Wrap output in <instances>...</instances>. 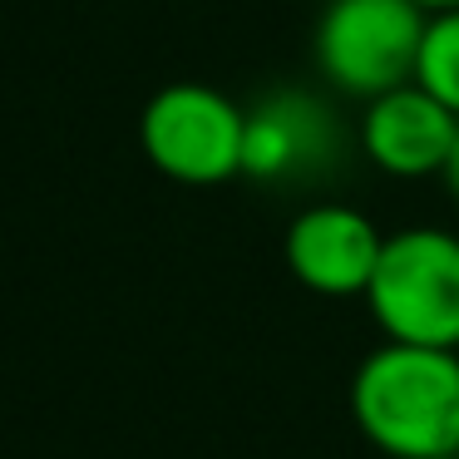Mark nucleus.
Returning <instances> with one entry per match:
<instances>
[{
  "instance_id": "f257e3e1",
  "label": "nucleus",
  "mask_w": 459,
  "mask_h": 459,
  "mask_svg": "<svg viewBox=\"0 0 459 459\" xmlns=\"http://www.w3.org/2000/svg\"><path fill=\"white\" fill-rule=\"evenodd\" d=\"M356 435L385 459L459 455V351L380 341L351 370Z\"/></svg>"
},
{
  "instance_id": "f03ea898",
  "label": "nucleus",
  "mask_w": 459,
  "mask_h": 459,
  "mask_svg": "<svg viewBox=\"0 0 459 459\" xmlns=\"http://www.w3.org/2000/svg\"><path fill=\"white\" fill-rule=\"evenodd\" d=\"M366 307L385 341L459 351V232L429 222L385 232Z\"/></svg>"
},
{
  "instance_id": "7ed1b4c3",
  "label": "nucleus",
  "mask_w": 459,
  "mask_h": 459,
  "mask_svg": "<svg viewBox=\"0 0 459 459\" xmlns=\"http://www.w3.org/2000/svg\"><path fill=\"white\" fill-rule=\"evenodd\" d=\"M425 21L415 0H326L311 30V65L326 90L370 104L415 84Z\"/></svg>"
},
{
  "instance_id": "20e7f679",
  "label": "nucleus",
  "mask_w": 459,
  "mask_h": 459,
  "mask_svg": "<svg viewBox=\"0 0 459 459\" xmlns=\"http://www.w3.org/2000/svg\"><path fill=\"white\" fill-rule=\"evenodd\" d=\"M247 109L198 80L163 84L139 114V149L163 178L183 188H218L242 178Z\"/></svg>"
},
{
  "instance_id": "39448f33",
  "label": "nucleus",
  "mask_w": 459,
  "mask_h": 459,
  "mask_svg": "<svg viewBox=\"0 0 459 459\" xmlns=\"http://www.w3.org/2000/svg\"><path fill=\"white\" fill-rule=\"evenodd\" d=\"M346 153L336 109L311 90H272L247 109L242 178L252 183H316Z\"/></svg>"
},
{
  "instance_id": "423d86ee",
  "label": "nucleus",
  "mask_w": 459,
  "mask_h": 459,
  "mask_svg": "<svg viewBox=\"0 0 459 459\" xmlns=\"http://www.w3.org/2000/svg\"><path fill=\"white\" fill-rule=\"evenodd\" d=\"M385 252V232L351 203H311L287 222L281 257L297 287L316 297H366Z\"/></svg>"
},
{
  "instance_id": "0eeeda50",
  "label": "nucleus",
  "mask_w": 459,
  "mask_h": 459,
  "mask_svg": "<svg viewBox=\"0 0 459 459\" xmlns=\"http://www.w3.org/2000/svg\"><path fill=\"white\" fill-rule=\"evenodd\" d=\"M356 139L370 169H380L385 178H435V173L445 178L459 139V114H449L420 84H400L360 109Z\"/></svg>"
},
{
  "instance_id": "6e6552de",
  "label": "nucleus",
  "mask_w": 459,
  "mask_h": 459,
  "mask_svg": "<svg viewBox=\"0 0 459 459\" xmlns=\"http://www.w3.org/2000/svg\"><path fill=\"white\" fill-rule=\"evenodd\" d=\"M415 84L425 94H435L449 114H459V11H439L425 21Z\"/></svg>"
},
{
  "instance_id": "1a4fd4ad",
  "label": "nucleus",
  "mask_w": 459,
  "mask_h": 459,
  "mask_svg": "<svg viewBox=\"0 0 459 459\" xmlns=\"http://www.w3.org/2000/svg\"><path fill=\"white\" fill-rule=\"evenodd\" d=\"M445 188H449V198L459 203V139H455V153H449V169H445Z\"/></svg>"
},
{
  "instance_id": "9d476101",
  "label": "nucleus",
  "mask_w": 459,
  "mask_h": 459,
  "mask_svg": "<svg viewBox=\"0 0 459 459\" xmlns=\"http://www.w3.org/2000/svg\"><path fill=\"white\" fill-rule=\"evenodd\" d=\"M425 15H439V11H459V0H415Z\"/></svg>"
},
{
  "instance_id": "9b49d317",
  "label": "nucleus",
  "mask_w": 459,
  "mask_h": 459,
  "mask_svg": "<svg viewBox=\"0 0 459 459\" xmlns=\"http://www.w3.org/2000/svg\"><path fill=\"white\" fill-rule=\"evenodd\" d=\"M445 459H459V455H445Z\"/></svg>"
}]
</instances>
